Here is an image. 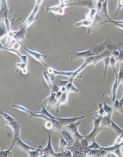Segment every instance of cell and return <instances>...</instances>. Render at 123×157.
Segmentation results:
<instances>
[{"label": "cell", "instance_id": "44dd1931", "mask_svg": "<svg viewBox=\"0 0 123 157\" xmlns=\"http://www.w3.org/2000/svg\"><path fill=\"white\" fill-rule=\"evenodd\" d=\"M27 29L25 28L20 27H19V29L18 31H16V35L15 36V39L16 42H21L22 41H25V36L27 33Z\"/></svg>", "mask_w": 123, "mask_h": 157}, {"label": "cell", "instance_id": "c3c4849f", "mask_svg": "<svg viewBox=\"0 0 123 157\" xmlns=\"http://www.w3.org/2000/svg\"><path fill=\"white\" fill-rule=\"evenodd\" d=\"M117 63H121L123 61V49H121L120 50V53L119 55L117 58L115 59Z\"/></svg>", "mask_w": 123, "mask_h": 157}, {"label": "cell", "instance_id": "4316f807", "mask_svg": "<svg viewBox=\"0 0 123 157\" xmlns=\"http://www.w3.org/2000/svg\"><path fill=\"white\" fill-rule=\"evenodd\" d=\"M66 87L67 92L69 94H78L80 92V90L74 86L73 84V82L69 81L67 84L66 85Z\"/></svg>", "mask_w": 123, "mask_h": 157}, {"label": "cell", "instance_id": "d6a6232c", "mask_svg": "<svg viewBox=\"0 0 123 157\" xmlns=\"http://www.w3.org/2000/svg\"><path fill=\"white\" fill-rule=\"evenodd\" d=\"M16 66L17 68L20 70H21L23 74H27V63H23V62H20L16 64Z\"/></svg>", "mask_w": 123, "mask_h": 157}, {"label": "cell", "instance_id": "7c38bea8", "mask_svg": "<svg viewBox=\"0 0 123 157\" xmlns=\"http://www.w3.org/2000/svg\"><path fill=\"white\" fill-rule=\"evenodd\" d=\"M93 56V54L89 49L81 52H78L73 50L70 52V59L71 60L78 59H85L87 58Z\"/></svg>", "mask_w": 123, "mask_h": 157}, {"label": "cell", "instance_id": "6da1fadb", "mask_svg": "<svg viewBox=\"0 0 123 157\" xmlns=\"http://www.w3.org/2000/svg\"><path fill=\"white\" fill-rule=\"evenodd\" d=\"M48 136V141L46 147L43 148V147L40 146V153L41 157H66L67 156V153L66 151L59 152L58 153L54 152L51 141V134L50 132H47Z\"/></svg>", "mask_w": 123, "mask_h": 157}, {"label": "cell", "instance_id": "484cf974", "mask_svg": "<svg viewBox=\"0 0 123 157\" xmlns=\"http://www.w3.org/2000/svg\"><path fill=\"white\" fill-rule=\"evenodd\" d=\"M119 86V85L118 84V75H117L116 76H115V80H114V83L113 84V86H112V101L113 104L114 103L116 99V95H117V91H118Z\"/></svg>", "mask_w": 123, "mask_h": 157}, {"label": "cell", "instance_id": "5b68a950", "mask_svg": "<svg viewBox=\"0 0 123 157\" xmlns=\"http://www.w3.org/2000/svg\"><path fill=\"white\" fill-rule=\"evenodd\" d=\"M97 2L94 0H78V1L73 2L70 4H68L67 6V7L69 6H78L91 10L96 8Z\"/></svg>", "mask_w": 123, "mask_h": 157}, {"label": "cell", "instance_id": "60d3db41", "mask_svg": "<svg viewBox=\"0 0 123 157\" xmlns=\"http://www.w3.org/2000/svg\"><path fill=\"white\" fill-rule=\"evenodd\" d=\"M120 69L118 73V84L119 85L123 79V61L121 63H120Z\"/></svg>", "mask_w": 123, "mask_h": 157}, {"label": "cell", "instance_id": "f1b7e54d", "mask_svg": "<svg viewBox=\"0 0 123 157\" xmlns=\"http://www.w3.org/2000/svg\"><path fill=\"white\" fill-rule=\"evenodd\" d=\"M68 146V144L67 142L64 138L61 136L60 133V143H59V152L63 151L67 149V147Z\"/></svg>", "mask_w": 123, "mask_h": 157}, {"label": "cell", "instance_id": "d4e9b609", "mask_svg": "<svg viewBox=\"0 0 123 157\" xmlns=\"http://www.w3.org/2000/svg\"><path fill=\"white\" fill-rule=\"evenodd\" d=\"M67 149L70 150L72 153L73 157H87V155L84 153H82L78 151L77 149V147L75 145L73 146H68L67 147Z\"/></svg>", "mask_w": 123, "mask_h": 157}, {"label": "cell", "instance_id": "277c9868", "mask_svg": "<svg viewBox=\"0 0 123 157\" xmlns=\"http://www.w3.org/2000/svg\"><path fill=\"white\" fill-rule=\"evenodd\" d=\"M80 124L81 123L80 122L77 121L74 123L68 124L64 127L68 132L73 137L75 141H80V140L84 138V136H82L78 132V128Z\"/></svg>", "mask_w": 123, "mask_h": 157}, {"label": "cell", "instance_id": "bcb514c9", "mask_svg": "<svg viewBox=\"0 0 123 157\" xmlns=\"http://www.w3.org/2000/svg\"><path fill=\"white\" fill-rule=\"evenodd\" d=\"M80 142L81 146L84 148H88V147H89V144H90L88 140H87L86 138L84 137V136L83 138H82L81 140H80Z\"/></svg>", "mask_w": 123, "mask_h": 157}, {"label": "cell", "instance_id": "74e56055", "mask_svg": "<svg viewBox=\"0 0 123 157\" xmlns=\"http://www.w3.org/2000/svg\"><path fill=\"white\" fill-rule=\"evenodd\" d=\"M40 147L35 150H30L27 153V156L29 157H41Z\"/></svg>", "mask_w": 123, "mask_h": 157}, {"label": "cell", "instance_id": "7dc6e473", "mask_svg": "<svg viewBox=\"0 0 123 157\" xmlns=\"http://www.w3.org/2000/svg\"><path fill=\"white\" fill-rule=\"evenodd\" d=\"M123 8V0H118V7L116 10V13H115V16H118L119 13Z\"/></svg>", "mask_w": 123, "mask_h": 157}, {"label": "cell", "instance_id": "e575fe53", "mask_svg": "<svg viewBox=\"0 0 123 157\" xmlns=\"http://www.w3.org/2000/svg\"><path fill=\"white\" fill-rule=\"evenodd\" d=\"M117 61H116L115 59L113 56H111L110 58V67L113 70V72L114 73L115 76L118 75V73L116 72V64L117 63Z\"/></svg>", "mask_w": 123, "mask_h": 157}, {"label": "cell", "instance_id": "b9f144b4", "mask_svg": "<svg viewBox=\"0 0 123 157\" xmlns=\"http://www.w3.org/2000/svg\"><path fill=\"white\" fill-rule=\"evenodd\" d=\"M11 149H9L7 150H4L2 148L1 149L0 151V157H11L13 156L12 153L11 152Z\"/></svg>", "mask_w": 123, "mask_h": 157}, {"label": "cell", "instance_id": "5bb4252c", "mask_svg": "<svg viewBox=\"0 0 123 157\" xmlns=\"http://www.w3.org/2000/svg\"><path fill=\"white\" fill-rule=\"evenodd\" d=\"M89 49L92 51L94 56L101 54L107 49V41L105 40L103 43L100 44H92Z\"/></svg>", "mask_w": 123, "mask_h": 157}, {"label": "cell", "instance_id": "681fc988", "mask_svg": "<svg viewBox=\"0 0 123 157\" xmlns=\"http://www.w3.org/2000/svg\"><path fill=\"white\" fill-rule=\"evenodd\" d=\"M60 88L57 85L53 84H52V88L51 90V92H53V93H57L58 91H60Z\"/></svg>", "mask_w": 123, "mask_h": 157}, {"label": "cell", "instance_id": "603a6c76", "mask_svg": "<svg viewBox=\"0 0 123 157\" xmlns=\"http://www.w3.org/2000/svg\"><path fill=\"white\" fill-rule=\"evenodd\" d=\"M113 107L114 111L118 112L123 116V97L120 100H115L113 104Z\"/></svg>", "mask_w": 123, "mask_h": 157}, {"label": "cell", "instance_id": "52a82bcc", "mask_svg": "<svg viewBox=\"0 0 123 157\" xmlns=\"http://www.w3.org/2000/svg\"><path fill=\"white\" fill-rule=\"evenodd\" d=\"M2 125H6L10 128L14 133V137L20 136V132L21 129L22 125L19 121L15 118L13 121H8L5 120L2 121Z\"/></svg>", "mask_w": 123, "mask_h": 157}, {"label": "cell", "instance_id": "83f0119b", "mask_svg": "<svg viewBox=\"0 0 123 157\" xmlns=\"http://www.w3.org/2000/svg\"><path fill=\"white\" fill-rule=\"evenodd\" d=\"M112 117L105 116L103 117L102 118V122H101V126L102 127L108 128H110L111 126V121H112Z\"/></svg>", "mask_w": 123, "mask_h": 157}, {"label": "cell", "instance_id": "816d5d0a", "mask_svg": "<svg viewBox=\"0 0 123 157\" xmlns=\"http://www.w3.org/2000/svg\"><path fill=\"white\" fill-rule=\"evenodd\" d=\"M121 84H122V85H123V79L122 80V82H121Z\"/></svg>", "mask_w": 123, "mask_h": 157}, {"label": "cell", "instance_id": "ba28073f", "mask_svg": "<svg viewBox=\"0 0 123 157\" xmlns=\"http://www.w3.org/2000/svg\"><path fill=\"white\" fill-rule=\"evenodd\" d=\"M27 44H28V46L30 47L31 49H28L26 47H25V46H23V44H21L22 47L24 48L25 50L27 51V52L30 56H31L34 59H35V60H37L38 62H39V63H41L42 64H43L44 66H45V67H46L47 68H48L49 66H50V65H48L46 63H45L43 59V58H47V56H46V55H42V54L38 52L37 51L34 50V49L32 48L31 47L30 44H28V43H27Z\"/></svg>", "mask_w": 123, "mask_h": 157}, {"label": "cell", "instance_id": "3957f363", "mask_svg": "<svg viewBox=\"0 0 123 157\" xmlns=\"http://www.w3.org/2000/svg\"><path fill=\"white\" fill-rule=\"evenodd\" d=\"M22 44V42H16L13 45L11 48H7V47H4V46H2V44H1V50H5V51H8L9 52L14 54L19 57L21 60V62L27 63L28 60H27V56L22 55L19 52V48H20V46H21Z\"/></svg>", "mask_w": 123, "mask_h": 157}, {"label": "cell", "instance_id": "7a4b0ae2", "mask_svg": "<svg viewBox=\"0 0 123 157\" xmlns=\"http://www.w3.org/2000/svg\"><path fill=\"white\" fill-rule=\"evenodd\" d=\"M45 0H35V5L34 8L31 12L30 16H28L26 21L20 25V27L25 28L28 29L38 19L37 15L38 13L41 6Z\"/></svg>", "mask_w": 123, "mask_h": 157}, {"label": "cell", "instance_id": "ab89813d", "mask_svg": "<svg viewBox=\"0 0 123 157\" xmlns=\"http://www.w3.org/2000/svg\"><path fill=\"white\" fill-rule=\"evenodd\" d=\"M37 113L42 114V115H45L46 116L48 117H49V118H52V119H54V120L56 119V117L53 116L52 114H50V113L49 112L48 110L47 109L46 107L43 106H42V110H41L40 112H37Z\"/></svg>", "mask_w": 123, "mask_h": 157}, {"label": "cell", "instance_id": "d6986e66", "mask_svg": "<svg viewBox=\"0 0 123 157\" xmlns=\"http://www.w3.org/2000/svg\"><path fill=\"white\" fill-rule=\"evenodd\" d=\"M47 72L50 75L56 76V75H62V76H66L68 78H70L72 76L74 72H64V71H60L59 70L54 69L51 66H49L47 68Z\"/></svg>", "mask_w": 123, "mask_h": 157}, {"label": "cell", "instance_id": "7bdbcfd3", "mask_svg": "<svg viewBox=\"0 0 123 157\" xmlns=\"http://www.w3.org/2000/svg\"><path fill=\"white\" fill-rule=\"evenodd\" d=\"M12 107L13 108H15L16 109L20 111L23 112H25V113H28V114H31V113L32 111L28 110L27 108L25 107H23V106H21V105H15V104H13L12 105Z\"/></svg>", "mask_w": 123, "mask_h": 157}, {"label": "cell", "instance_id": "f907efd6", "mask_svg": "<svg viewBox=\"0 0 123 157\" xmlns=\"http://www.w3.org/2000/svg\"><path fill=\"white\" fill-rule=\"evenodd\" d=\"M72 2H73V0H60V3L66 4L67 5Z\"/></svg>", "mask_w": 123, "mask_h": 157}, {"label": "cell", "instance_id": "ee69618b", "mask_svg": "<svg viewBox=\"0 0 123 157\" xmlns=\"http://www.w3.org/2000/svg\"><path fill=\"white\" fill-rule=\"evenodd\" d=\"M102 147L100 146L98 143L96 142L95 141L92 142L91 143L89 144L88 148H90V149H99V148H101Z\"/></svg>", "mask_w": 123, "mask_h": 157}, {"label": "cell", "instance_id": "e0dca14e", "mask_svg": "<svg viewBox=\"0 0 123 157\" xmlns=\"http://www.w3.org/2000/svg\"><path fill=\"white\" fill-rule=\"evenodd\" d=\"M112 56V51L108 49H106L103 52L99 55H95L93 56V62L92 63V67H94L97 64L101 62L104 58Z\"/></svg>", "mask_w": 123, "mask_h": 157}, {"label": "cell", "instance_id": "ffe728a7", "mask_svg": "<svg viewBox=\"0 0 123 157\" xmlns=\"http://www.w3.org/2000/svg\"><path fill=\"white\" fill-rule=\"evenodd\" d=\"M69 94L67 92H63L60 98L58 100L56 107V113H59V108L62 105H67L68 102V95Z\"/></svg>", "mask_w": 123, "mask_h": 157}, {"label": "cell", "instance_id": "cb8c5ba5", "mask_svg": "<svg viewBox=\"0 0 123 157\" xmlns=\"http://www.w3.org/2000/svg\"><path fill=\"white\" fill-rule=\"evenodd\" d=\"M93 22V21H89L85 18L82 21L76 22L74 24V27L76 28L86 27L87 29L89 28L92 26Z\"/></svg>", "mask_w": 123, "mask_h": 157}, {"label": "cell", "instance_id": "1f68e13d", "mask_svg": "<svg viewBox=\"0 0 123 157\" xmlns=\"http://www.w3.org/2000/svg\"><path fill=\"white\" fill-rule=\"evenodd\" d=\"M103 107L104 111H105V113H106V116L112 117L113 112L114 111L113 106H110L108 105L105 103V102H103Z\"/></svg>", "mask_w": 123, "mask_h": 157}, {"label": "cell", "instance_id": "8fae6325", "mask_svg": "<svg viewBox=\"0 0 123 157\" xmlns=\"http://www.w3.org/2000/svg\"><path fill=\"white\" fill-rule=\"evenodd\" d=\"M123 147V142L119 144H114L112 146L102 147L103 149L107 152L108 155L113 154L116 157H123L122 153V148Z\"/></svg>", "mask_w": 123, "mask_h": 157}, {"label": "cell", "instance_id": "ac0fdd59", "mask_svg": "<svg viewBox=\"0 0 123 157\" xmlns=\"http://www.w3.org/2000/svg\"><path fill=\"white\" fill-rule=\"evenodd\" d=\"M105 129L106 128L102 127L99 128L93 127V130H92V132L87 136H84V137L86 138L90 144L92 142L95 141V138L97 136H98L102 131L105 130Z\"/></svg>", "mask_w": 123, "mask_h": 157}, {"label": "cell", "instance_id": "30bf717a", "mask_svg": "<svg viewBox=\"0 0 123 157\" xmlns=\"http://www.w3.org/2000/svg\"><path fill=\"white\" fill-rule=\"evenodd\" d=\"M67 7V4L60 3L59 5L52 7H47L45 9L46 12L52 13L56 17L57 20L61 21L59 16H63L64 14V10Z\"/></svg>", "mask_w": 123, "mask_h": 157}, {"label": "cell", "instance_id": "836d02e7", "mask_svg": "<svg viewBox=\"0 0 123 157\" xmlns=\"http://www.w3.org/2000/svg\"><path fill=\"white\" fill-rule=\"evenodd\" d=\"M52 84L57 85L61 88L62 86H66L68 83L69 82V80H62L60 79H55L54 78L53 80H52Z\"/></svg>", "mask_w": 123, "mask_h": 157}, {"label": "cell", "instance_id": "d590c367", "mask_svg": "<svg viewBox=\"0 0 123 157\" xmlns=\"http://www.w3.org/2000/svg\"><path fill=\"white\" fill-rule=\"evenodd\" d=\"M48 74V72H44L42 73V75H43V78H44L45 82H46L48 86H49V88H50V90H51V89L52 88L53 84H52L51 78H50V76H49Z\"/></svg>", "mask_w": 123, "mask_h": 157}, {"label": "cell", "instance_id": "8992f818", "mask_svg": "<svg viewBox=\"0 0 123 157\" xmlns=\"http://www.w3.org/2000/svg\"><path fill=\"white\" fill-rule=\"evenodd\" d=\"M97 114V111L92 113V114L84 115V116H82L74 117H67V118L56 117V119H55V120H56L59 121L60 124H61V125L63 128L64 127L66 126L68 124L76 122H77L78 120H82V119H84V118L87 117L91 116H93V115H95V114Z\"/></svg>", "mask_w": 123, "mask_h": 157}, {"label": "cell", "instance_id": "9c48e42d", "mask_svg": "<svg viewBox=\"0 0 123 157\" xmlns=\"http://www.w3.org/2000/svg\"><path fill=\"white\" fill-rule=\"evenodd\" d=\"M17 147L23 151L27 153L30 150H35L37 148H34L27 145L26 144L22 141L20 137H14V139L12 142L10 149H12L14 147Z\"/></svg>", "mask_w": 123, "mask_h": 157}, {"label": "cell", "instance_id": "f6af8a7d", "mask_svg": "<svg viewBox=\"0 0 123 157\" xmlns=\"http://www.w3.org/2000/svg\"><path fill=\"white\" fill-rule=\"evenodd\" d=\"M98 106L99 110L98 111H97V114H98L99 116L102 117L106 116V113H105L103 107V105L102 104H99Z\"/></svg>", "mask_w": 123, "mask_h": 157}, {"label": "cell", "instance_id": "f546056e", "mask_svg": "<svg viewBox=\"0 0 123 157\" xmlns=\"http://www.w3.org/2000/svg\"><path fill=\"white\" fill-rule=\"evenodd\" d=\"M110 129L114 131V132L118 134V136L123 133V129H121V128L119 127L112 119L111 121V126Z\"/></svg>", "mask_w": 123, "mask_h": 157}, {"label": "cell", "instance_id": "2e32d148", "mask_svg": "<svg viewBox=\"0 0 123 157\" xmlns=\"http://www.w3.org/2000/svg\"><path fill=\"white\" fill-rule=\"evenodd\" d=\"M87 157H106L108 154L103 148L99 149H90L87 148L85 151Z\"/></svg>", "mask_w": 123, "mask_h": 157}, {"label": "cell", "instance_id": "9a60e30c", "mask_svg": "<svg viewBox=\"0 0 123 157\" xmlns=\"http://www.w3.org/2000/svg\"><path fill=\"white\" fill-rule=\"evenodd\" d=\"M56 93L51 92L50 96L48 97V98L42 104V105H46V108L48 111L53 108L56 109L58 101V100L56 98Z\"/></svg>", "mask_w": 123, "mask_h": 157}, {"label": "cell", "instance_id": "f5cc1de1", "mask_svg": "<svg viewBox=\"0 0 123 157\" xmlns=\"http://www.w3.org/2000/svg\"><path fill=\"white\" fill-rule=\"evenodd\" d=\"M122 142H123V139H122Z\"/></svg>", "mask_w": 123, "mask_h": 157}, {"label": "cell", "instance_id": "8d00e7d4", "mask_svg": "<svg viewBox=\"0 0 123 157\" xmlns=\"http://www.w3.org/2000/svg\"><path fill=\"white\" fill-rule=\"evenodd\" d=\"M110 58H111V57H106V58L103 59V63H104V74H103V79H105L106 73L107 72L108 69L110 67Z\"/></svg>", "mask_w": 123, "mask_h": 157}, {"label": "cell", "instance_id": "4fadbf2b", "mask_svg": "<svg viewBox=\"0 0 123 157\" xmlns=\"http://www.w3.org/2000/svg\"><path fill=\"white\" fill-rule=\"evenodd\" d=\"M93 62V56L89 57L84 59V63L81 66L79 67L78 69L74 72L72 76L69 78V80L71 82H73L74 80L76 78H78L79 74L81 73L84 70L88 67L89 65H92Z\"/></svg>", "mask_w": 123, "mask_h": 157}, {"label": "cell", "instance_id": "f35d334b", "mask_svg": "<svg viewBox=\"0 0 123 157\" xmlns=\"http://www.w3.org/2000/svg\"><path fill=\"white\" fill-rule=\"evenodd\" d=\"M103 117L99 116L98 118H94L92 117V125L93 127L99 128L100 127L101 125V122H102V118Z\"/></svg>", "mask_w": 123, "mask_h": 157}, {"label": "cell", "instance_id": "4dcf8cb0", "mask_svg": "<svg viewBox=\"0 0 123 157\" xmlns=\"http://www.w3.org/2000/svg\"><path fill=\"white\" fill-rule=\"evenodd\" d=\"M0 25V37L2 39V38L7 36L8 31L4 22H1Z\"/></svg>", "mask_w": 123, "mask_h": 157}, {"label": "cell", "instance_id": "7402d4cb", "mask_svg": "<svg viewBox=\"0 0 123 157\" xmlns=\"http://www.w3.org/2000/svg\"><path fill=\"white\" fill-rule=\"evenodd\" d=\"M59 133L61 134L64 139L67 141L68 144V146H73L74 144L75 143V140L73 137L68 132L61 131Z\"/></svg>", "mask_w": 123, "mask_h": 157}]
</instances>
